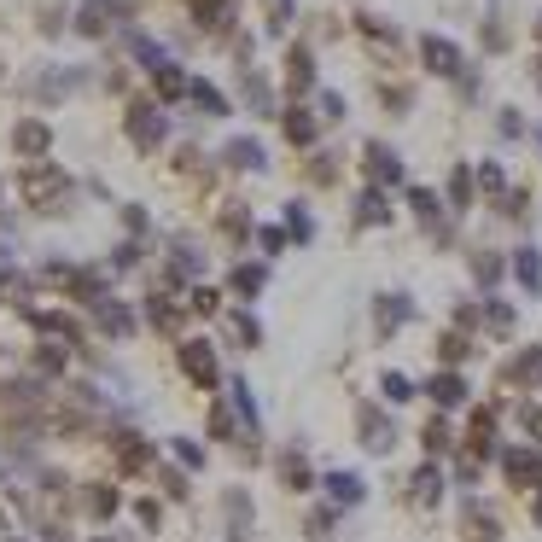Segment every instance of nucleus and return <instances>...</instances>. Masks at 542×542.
Returning a JSON list of instances; mask_svg holds the SVG:
<instances>
[{"label": "nucleus", "mask_w": 542, "mask_h": 542, "mask_svg": "<svg viewBox=\"0 0 542 542\" xmlns=\"http://www.w3.org/2000/svg\"><path fill=\"white\" fill-rule=\"evenodd\" d=\"M420 53H426V65L438 70V76H455V70H461V47H455V41H443V35H426V41H420Z\"/></svg>", "instance_id": "1"}, {"label": "nucleus", "mask_w": 542, "mask_h": 542, "mask_svg": "<svg viewBox=\"0 0 542 542\" xmlns=\"http://www.w3.org/2000/svg\"><path fill=\"white\" fill-rule=\"evenodd\" d=\"M426 391H432V403H438V408H461V403H467V379H461V373H438Z\"/></svg>", "instance_id": "2"}, {"label": "nucleus", "mask_w": 542, "mask_h": 542, "mask_svg": "<svg viewBox=\"0 0 542 542\" xmlns=\"http://www.w3.org/2000/svg\"><path fill=\"white\" fill-rule=\"evenodd\" d=\"M408 315H414V304H408V292H385L379 298V333H397Z\"/></svg>", "instance_id": "3"}, {"label": "nucleus", "mask_w": 542, "mask_h": 542, "mask_svg": "<svg viewBox=\"0 0 542 542\" xmlns=\"http://www.w3.org/2000/svg\"><path fill=\"white\" fill-rule=\"evenodd\" d=\"M362 443H368L373 455H385V449L397 443V432H391V420H379L373 408H362Z\"/></svg>", "instance_id": "4"}, {"label": "nucleus", "mask_w": 542, "mask_h": 542, "mask_svg": "<svg viewBox=\"0 0 542 542\" xmlns=\"http://www.w3.org/2000/svg\"><path fill=\"white\" fill-rule=\"evenodd\" d=\"M368 175H379V181H403L397 152H391V146H368Z\"/></svg>", "instance_id": "5"}, {"label": "nucleus", "mask_w": 542, "mask_h": 542, "mask_svg": "<svg viewBox=\"0 0 542 542\" xmlns=\"http://www.w3.org/2000/svg\"><path fill=\"white\" fill-rule=\"evenodd\" d=\"M181 362H187V373H193L199 385H216V362H210V350H204V344H187V350H181Z\"/></svg>", "instance_id": "6"}, {"label": "nucleus", "mask_w": 542, "mask_h": 542, "mask_svg": "<svg viewBox=\"0 0 542 542\" xmlns=\"http://www.w3.org/2000/svg\"><path fill=\"white\" fill-rule=\"evenodd\" d=\"M513 274L525 280V292H542V257H537V251H531V245H525V251L513 257Z\"/></svg>", "instance_id": "7"}, {"label": "nucleus", "mask_w": 542, "mask_h": 542, "mask_svg": "<svg viewBox=\"0 0 542 542\" xmlns=\"http://www.w3.org/2000/svg\"><path fill=\"white\" fill-rule=\"evenodd\" d=\"M508 478H542V455H531V449H508Z\"/></svg>", "instance_id": "8"}, {"label": "nucleus", "mask_w": 542, "mask_h": 542, "mask_svg": "<svg viewBox=\"0 0 542 542\" xmlns=\"http://www.w3.org/2000/svg\"><path fill=\"white\" fill-rule=\"evenodd\" d=\"M129 135H135V140H158V135H164V123H158V111H152V105H135Z\"/></svg>", "instance_id": "9"}, {"label": "nucleus", "mask_w": 542, "mask_h": 542, "mask_svg": "<svg viewBox=\"0 0 542 542\" xmlns=\"http://www.w3.org/2000/svg\"><path fill=\"white\" fill-rule=\"evenodd\" d=\"M327 490H333V502H344V508L362 502V478H356V473H333V478H327Z\"/></svg>", "instance_id": "10"}, {"label": "nucleus", "mask_w": 542, "mask_h": 542, "mask_svg": "<svg viewBox=\"0 0 542 542\" xmlns=\"http://www.w3.org/2000/svg\"><path fill=\"white\" fill-rule=\"evenodd\" d=\"M228 164H239V170H263V146H257V140H234V146H228Z\"/></svg>", "instance_id": "11"}, {"label": "nucleus", "mask_w": 542, "mask_h": 542, "mask_svg": "<svg viewBox=\"0 0 542 542\" xmlns=\"http://www.w3.org/2000/svg\"><path fill=\"white\" fill-rule=\"evenodd\" d=\"M414 496H420V502H438V496H443L438 467H420V473H414Z\"/></svg>", "instance_id": "12"}, {"label": "nucleus", "mask_w": 542, "mask_h": 542, "mask_svg": "<svg viewBox=\"0 0 542 542\" xmlns=\"http://www.w3.org/2000/svg\"><path fill=\"white\" fill-rule=\"evenodd\" d=\"M379 391H385V403H408V397H414V385H408L403 373H385V379H379Z\"/></svg>", "instance_id": "13"}, {"label": "nucleus", "mask_w": 542, "mask_h": 542, "mask_svg": "<svg viewBox=\"0 0 542 542\" xmlns=\"http://www.w3.org/2000/svg\"><path fill=\"white\" fill-rule=\"evenodd\" d=\"M408 204H414V216H420V222H438V193L414 187V193H408Z\"/></svg>", "instance_id": "14"}, {"label": "nucleus", "mask_w": 542, "mask_h": 542, "mask_svg": "<svg viewBox=\"0 0 542 542\" xmlns=\"http://www.w3.org/2000/svg\"><path fill=\"white\" fill-rule=\"evenodd\" d=\"M449 193H455V210H467V199H473V175H467V170H455Z\"/></svg>", "instance_id": "15"}, {"label": "nucleus", "mask_w": 542, "mask_h": 542, "mask_svg": "<svg viewBox=\"0 0 542 542\" xmlns=\"http://www.w3.org/2000/svg\"><path fill=\"white\" fill-rule=\"evenodd\" d=\"M391 210H385V199L379 193H362V222H385Z\"/></svg>", "instance_id": "16"}, {"label": "nucleus", "mask_w": 542, "mask_h": 542, "mask_svg": "<svg viewBox=\"0 0 542 542\" xmlns=\"http://www.w3.org/2000/svg\"><path fill=\"white\" fill-rule=\"evenodd\" d=\"M286 135H292V140H309V135H315V123H309L304 111H292V117H286Z\"/></svg>", "instance_id": "17"}, {"label": "nucleus", "mask_w": 542, "mask_h": 542, "mask_svg": "<svg viewBox=\"0 0 542 542\" xmlns=\"http://www.w3.org/2000/svg\"><path fill=\"white\" fill-rule=\"evenodd\" d=\"M426 449H449V426H443V420L426 426Z\"/></svg>", "instance_id": "18"}, {"label": "nucleus", "mask_w": 542, "mask_h": 542, "mask_svg": "<svg viewBox=\"0 0 542 542\" xmlns=\"http://www.w3.org/2000/svg\"><path fill=\"white\" fill-rule=\"evenodd\" d=\"M234 286H239V292H257V286H263V269H239Z\"/></svg>", "instance_id": "19"}, {"label": "nucleus", "mask_w": 542, "mask_h": 542, "mask_svg": "<svg viewBox=\"0 0 542 542\" xmlns=\"http://www.w3.org/2000/svg\"><path fill=\"white\" fill-rule=\"evenodd\" d=\"M41 140H47V135H41V129H35V123H24V129H18V146H24V152H35V146H41Z\"/></svg>", "instance_id": "20"}, {"label": "nucleus", "mask_w": 542, "mask_h": 542, "mask_svg": "<svg viewBox=\"0 0 542 542\" xmlns=\"http://www.w3.org/2000/svg\"><path fill=\"white\" fill-rule=\"evenodd\" d=\"M286 222H292V234H298V239H309V216H304V210H298V204L286 210Z\"/></svg>", "instance_id": "21"}]
</instances>
